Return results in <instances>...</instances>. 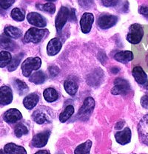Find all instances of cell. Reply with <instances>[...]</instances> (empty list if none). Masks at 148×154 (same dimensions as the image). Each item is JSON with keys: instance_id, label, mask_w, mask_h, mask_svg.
Instances as JSON below:
<instances>
[{"instance_id": "obj_8", "label": "cell", "mask_w": 148, "mask_h": 154, "mask_svg": "<svg viewBox=\"0 0 148 154\" xmlns=\"http://www.w3.org/2000/svg\"><path fill=\"white\" fill-rule=\"evenodd\" d=\"M118 22V17L110 14H103L98 19V25L102 29L112 28Z\"/></svg>"}, {"instance_id": "obj_12", "label": "cell", "mask_w": 148, "mask_h": 154, "mask_svg": "<svg viewBox=\"0 0 148 154\" xmlns=\"http://www.w3.org/2000/svg\"><path fill=\"white\" fill-rule=\"evenodd\" d=\"M51 133L50 131H45V132L40 133L36 134L32 140V144L35 147H42L46 145L48 143V139Z\"/></svg>"}, {"instance_id": "obj_28", "label": "cell", "mask_w": 148, "mask_h": 154, "mask_svg": "<svg viewBox=\"0 0 148 154\" xmlns=\"http://www.w3.org/2000/svg\"><path fill=\"white\" fill-rule=\"evenodd\" d=\"M12 57L11 54L8 51H2L0 52V67H5L9 65Z\"/></svg>"}, {"instance_id": "obj_27", "label": "cell", "mask_w": 148, "mask_h": 154, "mask_svg": "<svg viewBox=\"0 0 148 154\" xmlns=\"http://www.w3.org/2000/svg\"><path fill=\"white\" fill-rule=\"evenodd\" d=\"M92 142L91 140H88L85 143L81 144L76 147L74 153H89L91 151Z\"/></svg>"}, {"instance_id": "obj_6", "label": "cell", "mask_w": 148, "mask_h": 154, "mask_svg": "<svg viewBox=\"0 0 148 154\" xmlns=\"http://www.w3.org/2000/svg\"><path fill=\"white\" fill-rule=\"evenodd\" d=\"M139 139L143 144L148 145V114L144 116L138 126Z\"/></svg>"}, {"instance_id": "obj_29", "label": "cell", "mask_w": 148, "mask_h": 154, "mask_svg": "<svg viewBox=\"0 0 148 154\" xmlns=\"http://www.w3.org/2000/svg\"><path fill=\"white\" fill-rule=\"evenodd\" d=\"M14 87L17 89L19 95H24L28 91V87L24 82L19 79H16L14 82Z\"/></svg>"}, {"instance_id": "obj_38", "label": "cell", "mask_w": 148, "mask_h": 154, "mask_svg": "<svg viewBox=\"0 0 148 154\" xmlns=\"http://www.w3.org/2000/svg\"><path fill=\"white\" fill-rule=\"evenodd\" d=\"M139 14H141V15H144V17H148V7L147 6H141L139 9Z\"/></svg>"}, {"instance_id": "obj_36", "label": "cell", "mask_w": 148, "mask_h": 154, "mask_svg": "<svg viewBox=\"0 0 148 154\" xmlns=\"http://www.w3.org/2000/svg\"><path fill=\"white\" fill-rule=\"evenodd\" d=\"M93 4V0H79V5L83 8H91Z\"/></svg>"}, {"instance_id": "obj_4", "label": "cell", "mask_w": 148, "mask_h": 154, "mask_svg": "<svg viewBox=\"0 0 148 154\" xmlns=\"http://www.w3.org/2000/svg\"><path fill=\"white\" fill-rule=\"evenodd\" d=\"M95 106V101L92 97H88L85 99L83 105L79 109L77 116L82 120H87L92 113Z\"/></svg>"}, {"instance_id": "obj_13", "label": "cell", "mask_w": 148, "mask_h": 154, "mask_svg": "<svg viewBox=\"0 0 148 154\" xmlns=\"http://www.w3.org/2000/svg\"><path fill=\"white\" fill-rule=\"evenodd\" d=\"M116 142L119 144L125 145L130 143L131 140V131L129 128H126L122 131H119L115 135Z\"/></svg>"}, {"instance_id": "obj_11", "label": "cell", "mask_w": 148, "mask_h": 154, "mask_svg": "<svg viewBox=\"0 0 148 154\" xmlns=\"http://www.w3.org/2000/svg\"><path fill=\"white\" fill-rule=\"evenodd\" d=\"M13 100L12 90L8 86H2L0 88V105H7Z\"/></svg>"}, {"instance_id": "obj_44", "label": "cell", "mask_w": 148, "mask_h": 154, "mask_svg": "<svg viewBox=\"0 0 148 154\" xmlns=\"http://www.w3.org/2000/svg\"><path fill=\"white\" fill-rule=\"evenodd\" d=\"M145 88H146V89H147V90H148V82H146Z\"/></svg>"}, {"instance_id": "obj_45", "label": "cell", "mask_w": 148, "mask_h": 154, "mask_svg": "<svg viewBox=\"0 0 148 154\" xmlns=\"http://www.w3.org/2000/svg\"><path fill=\"white\" fill-rule=\"evenodd\" d=\"M47 1H48V2H55L56 0H47Z\"/></svg>"}, {"instance_id": "obj_20", "label": "cell", "mask_w": 148, "mask_h": 154, "mask_svg": "<svg viewBox=\"0 0 148 154\" xmlns=\"http://www.w3.org/2000/svg\"><path fill=\"white\" fill-rule=\"evenodd\" d=\"M43 95H44L45 99L48 102H54L57 100L59 95H58L57 91H56L54 88H47L43 92Z\"/></svg>"}, {"instance_id": "obj_40", "label": "cell", "mask_w": 148, "mask_h": 154, "mask_svg": "<svg viewBox=\"0 0 148 154\" xmlns=\"http://www.w3.org/2000/svg\"><path fill=\"white\" fill-rule=\"evenodd\" d=\"M141 104L144 108H148V94L143 96L141 99Z\"/></svg>"}, {"instance_id": "obj_39", "label": "cell", "mask_w": 148, "mask_h": 154, "mask_svg": "<svg viewBox=\"0 0 148 154\" xmlns=\"http://www.w3.org/2000/svg\"><path fill=\"white\" fill-rule=\"evenodd\" d=\"M68 19L70 21V22H76V20L75 10L74 9H71L70 11H69Z\"/></svg>"}, {"instance_id": "obj_15", "label": "cell", "mask_w": 148, "mask_h": 154, "mask_svg": "<svg viewBox=\"0 0 148 154\" xmlns=\"http://www.w3.org/2000/svg\"><path fill=\"white\" fill-rule=\"evenodd\" d=\"M62 46V44L59 38H52L47 46V53L49 56H55L60 51Z\"/></svg>"}, {"instance_id": "obj_5", "label": "cell", "mask_w": 148, "mask_h": 154, "mask_svg": "<svg viewBox=\"0 0 148 154\" xmlns=\"http://www.w3.org/2000/svg\"><path fill=\"white\" fill-rule=\"evenodd\" d=\"M114 85L113 88L111 93L113 95H119V94H126L130 90V86L127 80L122 78H117L114 81Z\"/></svg>"}, {"instance_id": "obj_30", "label": "cell", "mask_w": 148, "mask_h": 154, "mask_svg": "<svg viewBox=\"0 0 148 154\" xmlns=\"http://www.w3.org/2000/svg\"><path fill=\"white\" fill-rule=\"evenodd\" d=\"M36 8L40 10V11H45V12H48L51 14H54L56 11L55 5L51 2L46 3V4L36 5Z\"/></svg>"}, {"instance_id": "obj_26", "label": "cell", "mask_w": 148, "mask_h": 154, "mask_svg": "<svg viewBox=\"0 0 148 154\" xmlns=\"http://www.w3.org/2000/svg\"><path fill=\"white\" fill-rule=\"evenodd\" d=\"M74 113V107L73 105H68L65 110L59 116V120L61 122H65L69 119Z\"/></svg>"}, {"instance_id": "obj_18", "label": "cell", "mask_w": 148, "mask_h": 154, "mask_svg": "<svg viewBox=\"0 0 148 154\" xmlns=\"http://www.w3.org/2000/svg\"><path fill=\"white\" fill-rule=\"evenodd\" d=\"M114 59L122 63H128L133 59V54L131 51H120L114 55Z\"/></svg>"}, {"instance_id": "obj_1", "label": "cell", "mask_w": 148, "mask_h": 154, "mask_svg": "<svg viewBox=\"0 0 148 154\" xmlns=\"http://www.w3.org/2000/svg\"><path fill=\"white\" fill-rule=\"evenodd\" d=\"M42 65V59L39 57H30L25 59L22 64V73L25 77H29L33 70H37Z\"/></svg>"}, {"instance_id": "obj_23", "label": "cell", "mask_w": 148, "mask_h": 154, "mask_svg": "<svg viewBox=\"0 0 148 154\" xmlns=\"http://www.w3.org/2000/svg\"><path fill=\"white\" fill-rule=\"evenodd\" d=\"M5 34L8 37L13 38H19L22 36V30L14 26H8L5 28Z\"/></svg>"}, {"instance_id": "obj_10", "label": "cell", "mask_w": 148, "mask_h": 154, "mask_svg": "<svg viewBox=\"0 0 148 154\" xmlns=\"http://www.w3.org/2000/svg\"><path fill=\"white\" fill-rule=\"evenodd\" d=\"M27 19L30 25L38 28H44L47 25L45 19L41 14L36 12H31L28 14L27 16Z\"/></svg>"}, {"instance_id": "obj_35", "label": "cell", "mask_w": 148, "mask_h": 154, "mask_svg": "<svg viewBox=\"0 0 148 154\" xmlns=\"http://www.w3.org/2000/svg\"><path fill=\"white\" fill-rule=\"evenodd\" d=\"M119 0H102V5L105 7H114L117 5Z\"/></svg>"}, {"instance_id": "obj_32", "label": "cell", "mask_w": 148, "mask_h": 154, "mask_svg": "<svg viewBox=\"0 0 148 154\" xmlns=\"http://www.w3.org/2000/svg\"><path fill=\"white\" fill-rule=\"evenodd\" d=\"M11 17L17 22H22L25 19V14L18 8H14L11 11Z\"/></svg>"}, {"instance_id": "obj_19", "label": "cell", "mask_w": 148, "mask_h": 154, "mask_svg": "<svg viewBox=\"0 0 148 154\" xmlns=\"http://www.w3.org/2000/svg\"><path fill=\"white\" fill-rule=\"evenodd\" d=\"M4 150L5 153H27V151L23 147L14 143H8L6 144L5 146Z\"/></svg>"}, {"instance_id": "obj_7", "label": "cell", "mask_w": 148, "mask_h": 154, "mask_svg": "<svg viewBox=\"0 0 148 154\" xmlns=\"http://www.w3.org/2000/svg\"><path fill=\"white\" fill-rule=\"evenodd\" d=\"M69 9L66 7H62L58 12L57 16L56 17L55 25L58 32H61L63 27L68 20L69 17Z\"/></svg>"}, {"instance_id": "obj_22", "label": "cell", "mask_w": 148, "mask_h": 154, "mask_svg": "<svg viewBox=\"0 0 148 154\" xmlns=\"http://www.w3.org/2000/svg\"><path fill=\"white\" fill-rule=\"evenodd\" d=\"M0 47L4 49L13 51L15 47V44L8 36L6 35H2L0 36Z\"/></svg>"}, {"instance_id": "obj_21", "label": "cell", "mask_w": 148, "mask_h": 154, "mask_svg": "<svg viewBox=\"0 0 148 154\" xmlns=\"http://www.w3.org/2000/svg\"><path fill=\"white\" fill-rule=\"evenodd\" d=\"M32 116H33V120L39 125H42L49 121V118H48V115L45 112L41 111L39 110H36L33 113Z\"/></svg>"}, {"instance_id": "obj_3", "label": "cell", "mask_w": 148, "mask_h": 154, "mask_svg": "<svg viewBox=\"0 0 148 154\" xmlns=\"http://www.w3.org/2000/svg\"><path fill=\"white\" fill-rule=\"evenodd\" d=\"M144 36V29L139 24H133L130 27L127 40L133 45L139 44Z\"/></svg>"}, {"instance_id": "obj_16", "label": "cell", "mask_w": 148, "mask_h": 154, "mask_svg": "<svg viewBox=\"0 0 148 154\" xmlns=\"http://www.w3.org/2000/svg\"><path fill=\"white\" fill-rule=\"evenodd\" d=\"M133 76L136 82L139 85H145L147 82V76L140 66H136L133 69Z\"/></svg>"}, {"instance_id": "obj_33", "label": "cell", "mask_w": 148, "mask_h": 154, "mask_svg": "<svg viewBox=\"0 0 148 154\" xmlns=\"http://www.w3.org/2000/svg\"><path fill=\"white\" fill-rule=\"evenodd\" d=\"M28 133V129L23 124H18L15 128V134L18 138L22 137L24 135H26Z\"/></svg>"}, {"instance_id": "obj_37", "label": "cell", "mask_w": 148, "mask_h": 154, "mask_svg": "<svg viewBox=\"0 0 148 154\" xmlns=\"http://www.w3.org/2000/svg\"><path fill=\"white\" fill-rule=\"evenodd\" d=\"M49 72L51 76H56V75L59 74V67L56 66H51L49 67Z\"/></svg>"}, {"instance_id": "obj_25", "label": "cell", "mask_w": 148, "mask_h": 154, "mask_svg": "<svg viewBox=\"0 0 148 154\" xmlns=\"http://www.w3.org/2000/svg\"><path fill=\"white\" fill-rule=\"evenodd\" d=\"M46 79V75L43 71H37L32 74L30 77V82L36 85H40L44 83Z\"/></svg>"}, {"instance_id": "obj_31", "label": "cell", "mask_w": 148, "mask_h": 154, "mask_svg": "<svg viewBox=\"0 0 148 154\" xmlns=\"http://www.w3.org/2000/svg\"><path fill=\"white\" fill-rule=\"evenodd\" d=\"M22 57H23V54H19L17 56H16L14 59H11V62H10L8 65L9 71H14V70H15L17 68V67L19 66V63H20L21 62V59H22Z\"/></svg>"}, {"instance_id": "obj_14", "label": "cell", "mask_w": 148, "mask_h": 154, "mask_svg": "<svg viewBox=\"0 0 148 154\" xmlns=\"http://www.w3.org/2000/svg\"><path fill=\"white\" fill-rule=\"evenodd\" d=\"M22 119V115L19 110L11 108L4 115V120L8 123H16Z\"/></svg>"}, {"instance_id": "obj_17", "label": "cell", "mask_w": 148, "mask_h": 154, "mask_svg": "<svg viewBox=\"0 0 148 154\" xmlns=\"http://www.w3.org/2000/svg\"><path fill=\"white\" fill-rule=\"evenodd\" d=\"M39 101V97L36 94H30L24 99L23 104L27 109L31 110L36 107Z\"/></svg>"}, {"instance_id": "obj_34", "label": "cell", "mask_w": 148, "mask_h": 154, "mask_svg": "<svg viewBox=\"0 0 148 154\" xmlns=\"http://www.w3.org/2000/svg\"><path fill=\"white\" fill-rule=\"evenodd\" d=\"M15 0H0V7L4 10L8 9L14 3Z\"/></svg>"}, {"instance_id": "obj_2", "label": "cell", "mask_w": 148, "mask_h": 154, "mask_svg": "<svg viewBox=\"0 0 148 154\" xmlns=\"http://www.w3.org/2000/svg\"><path fill=\"white\" fill-rule=\"evenodd\" d=\"M48 33V30L31 28L29 29L28 31L26 32V33H25V37H24V41L27 43H39L42 41V39Z\"/></svg>"}, {"instance_id": "obj_24", "label": "cell", "mask_w": 148, "mask_h": 154, "mask_svg": "<svg viewBox=\"0 0 148 154\" xmlns=\"http://www.w3.org/2000/svg\"><path fill=\"white\" fill-rule=\"evenodd\" d=\"M64 87H65L66 92L71 96L75 95L78 91V85L73 80H66L65 84H64Z\"/></svg>"}, {"instance_id": "obj_43", "label": "cell", "mask_w": 148, "mask_h": 154, "mask_svg": "<svg viewBox=\"0 0 148 154\" xmlns=\"http://www.w3.org/2000/svg\"><path fill=\"white\" fill-rule=\"evenodd\" d=\"M49 153V151L48 150H39V151L36 152V153Z\"/></svg>"}, {"instance_id": "obj_41", "label": "cell", "mask_w": 148, "mask_h": 154, "mask_svg": "<svg viewBox=\"0 0 148 154\" xmlns=\"http://www.w3.org/2000/svg\"><path fill=\"white\" fill-rule=\"evenodd\" d=\"M124 125H125V122H119L116 123V127L115 128L116 130H121L122 129V128L124 127Z\"/></svg>"}, {"instance_id": "obj_9", "label": "cell", "mask_w": 148, "mask_h": 154, "mask_svg": "<svg viewBox=\"0 0 148 154\" xmlns=\"http://www.w3.org/2000/svg\"><path fill=\"white\" fill-rule=\"evenodd\" d=\"M94 22V17L91 13H85L80 20L81 30L84 33H88L92 28V25Z\"/></svg>"}, {"instance_id": "obj_42", "label": "cell", "mask_w": 148, "mask_h": 154, "mask_svg": "<svg viewBox=\"0 0 148 154\" xmlns=\"http://www.w3.org/2000/svg\"><path fill=\"white\" fill-rule=\"evenodd\" d=\"M111 71H112L113 73H118L119 71V69L118 68V67H113L112 69H111Z\"/></svg>"}]
</instances>
